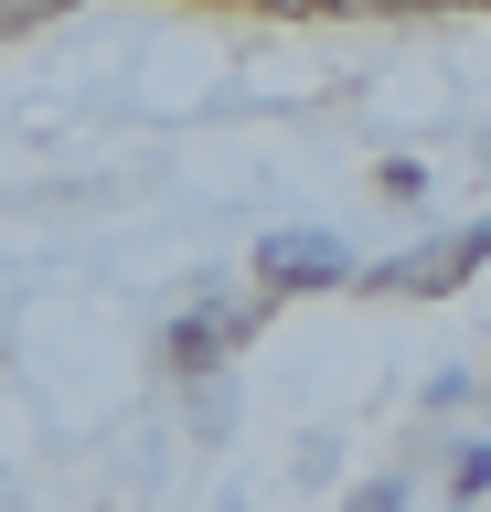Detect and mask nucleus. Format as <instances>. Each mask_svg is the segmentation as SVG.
Returning a JSON list of instances; mask_svg holds the SVG:
<instances>
[{
  "instance_id": "nucleus-8",
  "label": "nucleus",
  "mask_w": 491,
  "mask_h": 512,
  "mask_svg": "<svg viewBox=\"0 0 491 512\" xmlns=\"http://www.w3.org/2000/svg\"><path fill=\"white\" fill-rule=\"evenodd\" d=\"M22 11H65V0H22Z\"/></svg>"
},
{
  "instance_id": "nucleus-4",
  "label": "nucleus",
  "mask_w": 491,
  "mask_h": 512,
  "mask_svg": "<svg viewBox=\"0 0 491 512\" xmlns=\"http://www.w3.org/2000/svg\"><path fill=\"white\" fill-rule=\"evenodd\" d=\"M374 192H385V203H417L427 171H417V160H385V171H374Z\"/></svg>"
},
{
  "instance_id": "nucleus-6",
  "label": "nucleus",
  "mask_w": 491,
  "mask_h": 512,
  "mask_svg": "<svg viewBox=\"0 0 491 512\" xmlns=\"http://www.w3.org/2000/svg\"><path fill=\"white\" fill-rule=\"evenodd\" d=\"M449 480H459V491H491V448H459V470H449Z\"/></svg>"
},
{
  "instance_id": "nucleus-7",
  "label": "nucleus",
  "mask_w": 491,
  "mask_h": 512,
  "mask_svg": "<svg viewBox=\"0 0 491 512\" xmlns=\"http://www.w3.org/2000/svg\"><path fill=\"white\" fill-rule=\"evenodd\" d=\"M374 11H438V0H374Z\"/></svg>"
},
{
  "instance_id": "nucleus-5",
  "label": "nucleus",
  "mask_w": 491,
  "mask_h": 512,
  "mask_svg": "<svg viewBox=\"0 0 491 512\" xmlns=\"http://www.w3.org/2000/svg\"><path fill=\"white\" fill-rule=\"evenodd\" d=\"M342 512H406V480H363V491H353Z\"/></svg>"
},
{
  "instance_id": "nucleus-1",
  "label": "nucleus",
  "mask_w": 491,
  "mask_h": 512,
  "mask_svg": "<svg viewBox=\"0 0 491 512\" xmlns=\"http://www.w3.org/2000/svg\"><path fill=\"white\" fill-rule=\"evenodd\" d=\"M257 278L267 288H342V278H353V246L321 235V224H289V235H267V246H257Z\"/></svg>"
},
{
  "instance_id": "nucleus-3",
  "label": "nucleus",
  "mask_w": 491,
  "mask_h": 512,
  "mask_svg": "<svg viewBox=\"0 0 491 512\" xmlns=\"http://www.w3.org/2000/svg\"><path fill=\"white\" fill-rule=\"evenodd\" d=\"M246 320L257 310H193V320H171V363H182V374H214V363H225V342H246Z\"/></svg>"
},
{
  "instance_id": "nucleus-2",
  "label": "nucleus",
  "mask_w": 491,
  "mask_h": 512,
  "mask_svg": "<svg viewBox=\"0 0 491 512\" xmlns=\"http://www.w3.org/2000/svg\"><path fill=\"white\" fill-rule=\"evenodd\" d=\"M481 256H491V214H481V224H459V235H438V246H417V256H395L385 288H417V299H438V288H459Z\"/></svg>"
}]
</instances>
